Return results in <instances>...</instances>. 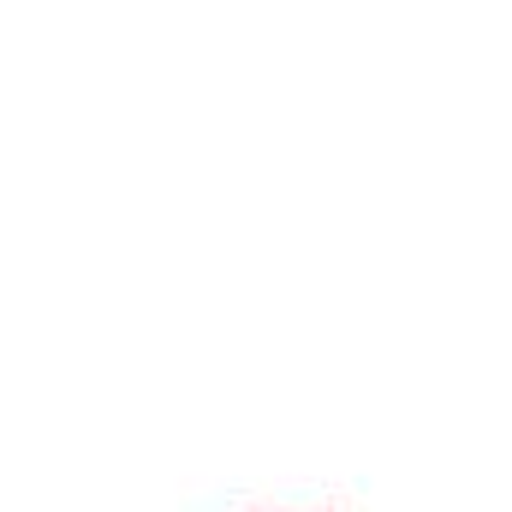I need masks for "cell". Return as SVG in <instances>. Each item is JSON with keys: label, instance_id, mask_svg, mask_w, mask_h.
Wrapping results in <instances>:
<instances>
[{"label": "cell", "instance_id": "cell-1", "mask_svg": "<svg viewBox=\"0 0 512 512\" xmlns=\"http://www.w3.org/2000/svg\"><path fill=\"white\" fill-rule=\"evenodd\" d=\"M316 512H328V507H316Z\"/></svg>", "mask_w": 512, "mask_h": 512}]
</instances>
